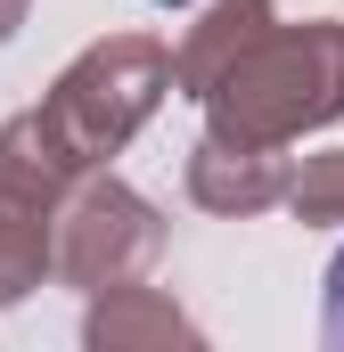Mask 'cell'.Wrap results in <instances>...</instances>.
Instances as JSON below:
<instances>
[{
  "label": "cell",
  "mask_w": 344,
  "mask_h": 352,
  "mask_svg": "<svg viewBox=\"0 0 344 352\" xmlns=\"http://www.w3.org/2000/svg\"><path fill=\"white\" fill-rule=\"evenodd\" d=\"M320 336L344 352V254L328 263V303H320Z\"/></svg>",
  "instance_id": "obj_1"
}]
</instances>
